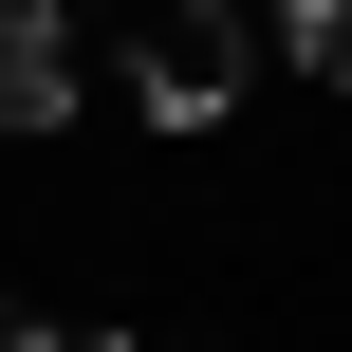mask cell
<instances>
[{
  "mask_svg": "<svg viewBox=\"0 0 352 352\" xmlns=\"http://www.w3.org/2000/svg\"><path fill=\"white\" fill-rule=\"evenodd\" d=\"M74 111V37H56V0H0V130H56Z\"/></svg>",
  "mask_w": 352,
  "mask_h": 352,
  "instance_id": "cell-2",
  "label": "cell"
},
{
  "mask_svg": "<svg viewBox=\"0 0 352 352\" xmlns=\"http://www.w3.org/2000/svg\"><path fill=\"white\" fill-rule=\"evenodd\" d=\"M241 56H260V19H241V0H167V19L130 37L148 130H223V111H241Z\"/></svg>",
  "mask_w": 352,
  "mask_h": 352,
  "instance_id": "cell-1",
  "label": "cell"
},
{
  "mask_svg": "<svg viewBox=\"0 0 352 352\" xmlns=\"http://www.w3.org/2000/svg\"><path fill=\"white\" fill-rule=\"evenodd\" d=\"M0 352H56V334H19V316H0Z\"/></svg>",
  "mask_w": 352,
  "mask_h": 352,
  "instance_id": "cell-4",
  "label": "cell"
},
{
  "mask_svg": "<svg viewBox=\"0 0 352 352\" xmlns=\"http://www.w3.org/2000/svg\"><path fill=\"white\" fill-rule=\"evenodd\" d=\"M278 56H297L316 93H352V0H278Z\"/></svg>",
  "mask_w": 352,
  "mask_h": 352,
  "instance_id": "cell-3",
  "label": "cell"
},
{
  "mask_svg": "<svg viewBox=\"0 0 352 352\" xmlns=\"http://www.w3.org/2000/svg\"><path fill=\"white\" fill-rule=\"evenodd\" d=\"M74 352H148V334H74Z\"/></svg>",
  "mask_w": 352,
  "mask_h": 352,
  "instance_id": "cell-5",
  "label": "cell"
}]
</instances>
